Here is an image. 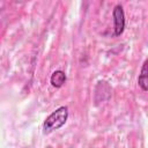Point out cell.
Segmentation results:
<instances>
[{"label":"cell","mask_w":148,"mask_h":148,"mask_svg":"<svg viewBox=\"0 0 148 148\" xmlns=\"http://www.w3.org/2000/svg\"><path fill=\"white\" fill-rule=\"evenodd\" d=\"M113 21H114V35L119 36L124 31L125 27V17L121 6H116L113 9Z\"/></svg>","instance_id":"obj_2"},{"label":"cell","mask_w":148,"mask_h":148,"mask_svg":"<svg viewBox=\"0 0 148 148\" xmlns=\"http://www.w3.org/2000/svg\"><path fill=\"white\" fill-rule=\"evenodd\" d=\"M66 81V74L62 71H56L51 76V83L53 87H61Z\"/></svg>","instance_id":"obj_4"},{"label":"cell","mask_w":148,"mask_h":148,"mask_svg":"<svg viewBox=\"0 0 148 148\" xmlns=\"http://www.w3.org/2000/svg\"><path fill=\"white\" fill-rule=\"evenodd\" d=\"M138 82H139V86L143 90H148V59L142 65V68H141Z\"/></svg>","instance_id":"obj_3"},{"label":"cell","mask_w":148,"mask_h":148,"mask_svg":"<svg viewBox=\"0 0 148 148\" xmlns=\"http://www.w3.org/2000/svg\"><path fill=\"white\" fill-rule=\"evenodd\" d=\"M68 117V110L66 106H60L59 109H57L54 112H52L46 120L44 121V133L49 134L54 130H58L59 127H61Z\"/></svg>","instance_id":"obj_1"}]
</instances>
